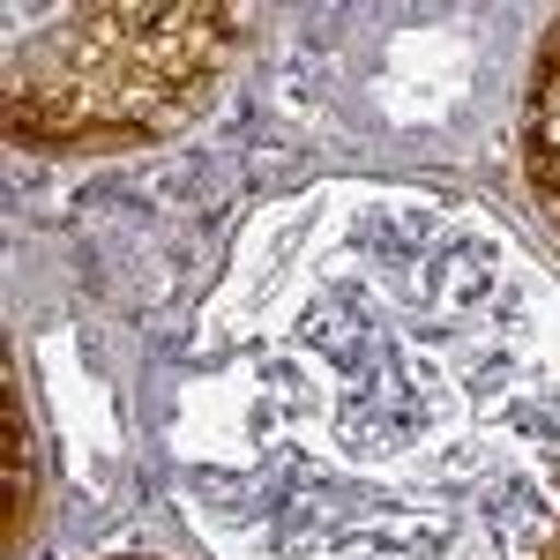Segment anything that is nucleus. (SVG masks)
<instances>
[{
    "instance_id": "1",
    "label": "nucleus",
    "mask_w": 560,
    "mask_h": 560,
    "mask_svg": "<svg viewBox=\"0 0 560 560\" xmlns=\"http://www.w3.org/2000/svg\"><path fill=\"white\" fill-rule=\"evenodd\" d=\"M240 52V8L120 0L75 8L8 60V135L23 150H135L187 128Z\"/></svg>"
},
{
    "instance_id": "2",
    "label": "nucleus",
    "mask_w": 560,
    "mask_h": 560,
    "mask_svg": "<svg viewBox=\"0 0 560 560\" xmlns=\"http://www.w3.org/2000/svg\"><path fill=\"white\" fill-rule=\"evenodd\" d=\"M523 173L538 187L546 217L560 224V23L546 31L530 60V90H523Z\"/></svg>"
},
{
    "instance_id": "3",
    "label": "nucleus",
    "mask_w": 560,
    "mask_h": 560,
    "mask_svg": "<svg viewBox=\"0 0 560 560\" xmlns=\"http://www.w3.org/2000/svg\"><path fill=\"white\" fill-rule=\"evenodd\" d=\"M0 493H8V560L31 538V509H38V471H31V427H23V396H15V366H8V396H0Z\"/></svg>"
},
{
    "instance_id": "4",
    "label": "nucleus",
    "mask_w": 560,
    "mask_h": 560,
    "mask_svg": "<svg viewBox=\"0 0 560 560\" xmlns=\"http://www.w3.org/2000/svg\"><path fill=\"white\" fill-rule=\"evenodd\" d=\"M553 560H560V546H553Z\"/></svg>"
}]
</instances>
